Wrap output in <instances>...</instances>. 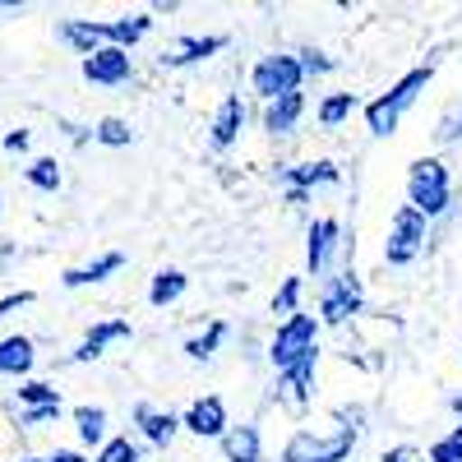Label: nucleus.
I'll list each match as a JSON object with an SVG mask.
<instances>
[{"instance_id":"obj_3","label":"nucleus","mask_w":462,"mask_h":462,"mask_svg":"<svg viewBox=\"0 0 462 462\" xmlns=\"http://www.w3.org/2000/svg\"><path fill=\"white\" fill-rule=\"evenodd\" d=\"M407 204L426 222L448 213V204H453V176H448V167L439 158H416L407 167Z\"/></svg>"},{"instance_id":"obj_20","label":"nucleus","mask_w":462,"mask_h":462,"mask_svg":"<svg viewBox=\"0 0 462 462\" xmlns=\"http://www.w3.org/2000/svg\"><path fill=\"white\" fill-rule=\"evenodd\" d=\"M217 444H222V457H226V462H263L259 426H231Z\"/></svg>"},{"instance_id":"obj_13","label":"nucleus","mask_w":462,"mask_h":462,"mask_svg":"<svg viewBox=\"0 0 462 462\" xmlns=\"http://www.w3.org/2000/svg\"><path fill=\"white\" fill-rule=\"evenodd\" d=\"M134 426H139V435L152 444V448H167L185 426H180V416H171V411H158V407H152V402H134Z\"/></svg>"},{"instance_id":"obj_9","label":"nucleus","mask_w":462,"mask_h":462,"mask_svg":"<svg viewBox=\"0 0 462 462\" xmlns=\"http://www.w3.org/2000/svg\"><path fill=\"white\" fill-rule=\"evenodd\" d=\"M84 79L97 84V88H121L134 79V56L121 51V47H102L93 56H84Z\"/></svg>"},{"instance_id":"obj_6","label":"nucleus","mask_w":462,"mask_h":462,"mask_svg":"<svg viewBox=\"0 0 462 462\" xmlns=\"http://www.w3.org/2000/svg\"><path fill=\"white\" fill-rule=\"evenodd\" d=\"M300 84H305V69H300L296 51H268L250 69V88H254V97H263V106L287 93H300Z\"/></svg>"},{"instance_id":"obj_12","label":"nucleus","mask_w":462,"mask_h":462,"mask_svg":"<svg viewBox=\"0 0 462 462\" xmlns=\"http://www.w3.org/2000/svg\"><path fill=\"white\" fill-rule=\"evenodd\" d=\"M241 130H245V102H241V93H226L217 102V111H213V121H208V143L213 148H231L241 139Z\"/></svg>"},{"instance_id":"obj_15","label":"nucleus","mask_w":462,"mask_h":462,"mask_svg":"<svg viewBox=\"0 0 462 462\" xmlns=\"http://www.w3.org/2000/svg\"><path fill=\"white\" fill-rule=\"evenodd\" d=\"M315 374H319V356H305L300 365L278 374V398H287L291 407H310L315 402Z\"/></svg>"},{"instance_id":"obj_32","label":"nucleus","mask_w":462,"mask_h":462,"mask_svg":"<svg viewBox=\"0 0 462 462\" xmlns=\"http://www.w3.org/2000/svg\"><path fill=\"white\" fill-rule=\"evenodd\" d=\"M296 60H300V69H305V79H324V74H333V60H328L319 47H300Z\"/></svg>"},{"instance_id":"obj_8","label":"nucleus","mask_w":462,"mask_h":462,"mask_svg":"<svg viewBox=\"0 0 462 462\" xmlns=\"http://www.w3.org/2000/svg\"><path fill=\"white\" fill-rule=\"evenodd\" d=\"M217 51H226L222 32H185V37H171V42L158 51V65L162 69H185V65H199V60H208Z\"/></svg>"},{"instance_id":"obj_39","label":"nucleus","mask_w":462,"mask_h":462,"mask_svg":"<svg viewBox=\"0 0 462 462\" xmlns=\"http://www.w3.org/2000/svg\"><path fill=\"white\" fill-rule=\"evenodd\" d=\"M28 143H32V134H28V130H10V134H5V152H23Z\"/></svg>"},{"instance_id":"obj_17","label":"nucleus","mask_w":462,"mask_h":462,"mask_svg":"<svg viewBox=\"0 0 462 462\" xmlns=\"http://www.w3.org/2000/svg\"><path fill=\"white\" fill-rule=\"evenodd\" d=\"M60 42L74 47L79 56H93V51L111 47V42H106V23H97V19H65V23H60Z\"/></svg>"},{"instance_id":"obj_26","label":"nucleus","mask_w":462,"mask_h":462,"mask_svg":"<svg viewBox=\"0 0 462 462\" xmlns=\"http://www.w3.org/2000/svg\"><path fill=\"white\" fill-rule=\"evenodd\" d=\"M222 342H226V319H213L204 333H195V337L185 342V356H189V361H213Z\"/></svg>"},{"instance_id":"obj_22","label":"nucleus","mask_w":462,"mask_h":462,"mask_svg":"<svg viewBox=\"0 0 462 462\" xmlns=\"http://www.w3.org/2000/svg\"><path fill=\"white\" fill-rule=\"evenodd\" d=\"M152 32V14H121V19H106V42L121 47V51H134L143 37Z\"/></svg>"},{"instance_id":"obj_36","label":"nucleus","mask_w":462,"mask_h":462,"mask_svg":"<svg viewBox=\"0 0 462 462\" xmlns=\"http://www.w3.org/2000/svg\"><path fill=\"white\" fill-rule=\"evenodd\" d=\"M37 296L32 291H10V296H0V319H10V315H19V310H28Z\"/></svg>"},{"instance_id":"obj_28","label":"nucleus","mask_w":462,"mask_h":462,"mask_svg":"<svg viewBox=\"0 0 462 462\" xmlns=\"http://www.w3.org/2000/svg\"><path fill=\"white\" fill-rule=\"evenodd\" d=\"M19 402H23V411L28 407H56L60 402V389H56V383H47V379H23L19 383Z\"/></svg>"},{"instance_id":"obj_23","label":"nucleus","mask_w":462,"mask_h":462,"mask_svg":"<svg viewBox=\"0 0 462 462\" xmlns=\"http://www.w3.org/2000/svg\"><path fill=\"white\" fill-rule=\"evenodd\" d=\"M356 111H361V97H356V93H328V97L315 106V121H319L324 130H337V125L352 121Z\"/></svg>"},{"instance_id":"obj_27","label":"nucleus","mask_w":462,"mask_h":462,"mask_svg":"<svg viewBox=\"0 0 462 462\" xmlns=\"http://www.w3.org/2000/svg\"><path fill=\"white\" fill-rule=\"evenodd\" d=\"M300 291H305V278H282V282H278V291H273V315H278V324L291 319V315H300Z\"/></svg>"},{"instance_id":"obj_35","label":"nucleus","mask_w":462,"mask_h":462,"mask_svg":"<svg viewBox=\"0 0 462 462\" xmlns=\"http://www.w3.org/2000/svg\"><path fill=\"white\" fill-rule=\"evenodd\" d=\"M435 139H439V143H457V139H462V106H457V111H448L444 121L435 125Z\"/></svg>"},{"instance_id":"obj_30","label":"nucleus","mask_w":462,"mask_h":462,"mask_svg":"<svg viewBox=\"0 0 462 462\" xmlns=\"http://www.w3.org/2000/svg\"><path fill=\"white\" fill-rule=\"evenodd\" d=\"M93 139H97V143H106V148H125V143L134 139V130L121 121V116H106V121H97V125H93Z\"/></svg>"},{"instance_id":"obj_14","label":"nucleus","mask_w":462,"mask_h":462,"mask_svg":"<svg viewBox=\"0 0 462 462\" xmlns=\"http://www.w3.org/2000/svg\"><path fill=\"white\" fill-rule=\"evenodd\" d=\"M130 333H134L130 319H102V324H93V328L84 333V342L69 352V361H79V365H84V361H97L111 342H130Z\"/></svg>"},{"instance_id":"obj_11","label":"nucleus","mask_w":462,"mask_h":462,"mask_svg":"<svg viewBox=\"0 0 462 462\" xmlns=\"http://www.w3.org/2000/svg\"><path fill=\"white\" fill-rule=\"evenodd\" d=\"M337 245H342V226H337V217H315L310 231H305V268H310L315 278H324Z\"/></svg>"},{"instance_id":"obj_43","label":"nucleus","mask_w":462,"mask_h":462,"mask_svg":"<svg viewBox=\"0 0 462 462\" xmlns=\"http://www.w3.org/2000/svg\"><path fill=\"white\" fill-rule=\"evenodd\" d=\"M0 208H5V204H0Z\"/></svg>"},{"instance_id":"obj_5","label":"nucleus","mask_w":462,"mask_h":462,"mask_svg":"<svg viewBox=\"0 0 462 462\" xmlns=\"http://www.w3.org/2000/svg\"><path fill=\"white\" fill-rule=\"evenodd\" d=\"M361 310H365V287L356 278V268L346 263V268H337V273H328L324 287H319V324L342 328L346 319H356Z\"/></svg>"},{"instance_id":"obj_18","label":"nucleus","mask_w":462,"mask_h":462,"mask_svg":"<svg viewBox=\"0 0 462 462\" xmlns=\"http://www.w3.org/2000/svg\"><path fill=\"white\" fill-rule=\"evenodd\" d=\"M125 268V254L121 250H106V254H97L93 263H84V268H65L60 273V282L74 291V287H93V282H106L111 273H121Z\"/></svg>"},{"instance_id":"obj_10","label":"nucleus","mask_w":462,"mask_h":462,"mask_svg":"<svg viewBox=\"0 0 462 462\" xmlns=\"http://www.w3.org/2000/svg\"><path fill=\"white\" fill-rule=\"evenodd\" d=\"M180 426H185L189 435H199V439H222V435L231 430V420H226V402H222L217 393H204V398H195V402L185 407Z\"/></svg>"},{"instance_id":"obj_31","label":"nucleus","mask_w":462,"mask_h":462,"mask_svg":"<svg viewBox=\"0 0 462 462\" xmlns=\"http://www.w3.org/2000/svg\"><path fill=\"white\" fill-rule=\"evenodd\" d=\"M93 462H139V444H134L130 435H116V439H106V444L97 448Z\"/></svg>"},{"instance_id":"obj_24","label":"nucleus","mask_w":462,"mask_h":462,"mask_svg":"<svg viewBox=\"0 0 462 462\" xmlns=\"http://www.w3.org/2000/svg\"><path fill=\"white\" fill-rule=\"evenodd\" d=\"M189 278L180 273V268H158L152 273V287H148V305H158V310H167V305H176L185 296Z\"/></svg>"},{"instance_id":"obj_42","label":"nucleus","mask_w":462,"mask_h":462,"mask_svg":"<svg viewBox=\"0 0 462 462\" xmlns=\"http://www.w3.org/2000/svg\"><path fill=\"white\" fill-rule=\"evenodd\" d=\"M23 10V0H0V14H19Z\"/></svg>"},{"instance_id":"obj_2","label":"nucleus","mask_w":462,"mask_h":462,"mask_svg":"<svg viewBox=\"0 0 462 462\" xmlns=\"http://www.w3.org/2000/svg\"><path fill=\"white\" fill-rule=\"evenodd\" d=\"M346 426H337L333 435H315V430H296L282 448V462H346L352 448L361 444V407L342 411Z\"/></svg>"},{"instance_id":"obj_16","label":"nucleus","mask_w":462,"mask_h":462,"mask_svg":"<svg viewBox=\"0 0 462 462\" xmlns=\"http://www.w3.org/2000/svg\"><path fill=\"white\" fill-rule=\"evenodd\" d=\"M278 176L287 180V189H319V185H337L342 180V171H337V162H328V158H315V162H291V167H278Z\"/></svg>"},{"instance_id":"obj_1","label":"nucleus","mask_w":462,"mask_h":462,"mask_svg":"<svg viewBox=\"0 0 462 462\" xmlns=\"http://www.w3.org/2000/svg\"><path fill=\"white\" fill-rule=\"evenodd\" d=\"M430 79H435V60L411 65L398 84H389V93H379L374 102H365V125H370V134H374V139H389V134L398 130V121L416 106V97L426 93Z\"/></svg>"},{"instance_id":"obj_34","label":"nucleus","mask_w":462,"mask_h":462,"mask_svg":"<svg viewBox=\"0 0 462 462\" xmlns=\"http://www.w3.org/2000/svg\"><path fill=\"white\" fill-rule=\"evenodd\" d=\"M60 411H65V402H56V407H28V411H19V426L37 430V426H47V420H60Z\"/></svg>"},{"instance_id":"obj_33","label":"nucleus","mask_w":462,"mask_h":462,"mask_svg":"<svg viewBox=\"0 0 462 462\" xmlns=\"http://www.w3.org/2000/svg\"><path fill=\"white\" fill-rule=\"evenodd\" d=\"M426 457H430V462H462V435L453 430V435H444V439H435Z\"/></svg>"},{"instance_id":"obj_19","label":"nucleus","mask_w":462,"mask_h":462,"mask_svg":"<svg viewBox=\"0 0 462 462\" xmlns=\"http://www.w3.org/2000/svg\"><path fill=\"white\" fill-rule=\"evenodd\" d=\"M300 121H305V93H287V97L263 106V130L268 134H291Z\"/></svg>"},{"instance_id":"obj_38","label":"nucleus","mask_w":462,"mask_h":462,"mask_svg":"<svg viewBox=\"0 0 462 462\" xmlns=\"http://www.w3.org/2000/svg\"><path fill=\"white\" fill-rule=\"evenodd\" d=\"M23 462H88L79 448H56V453H42V457H23Z\"/></svg>"},{"instance_id":"obj_41","label":"nucleus","mask_w":462,"mask_h":462,"mask_svg":"<svg viewBox=\"0 0 462 462\" xmlns=\"http://www.w3.org/2000/svg\"><path fill=\"white\" fill-rule=\"evenodd\" d=\"M448 411H453V420H457V426H453V430L462 435V398H453V402H448Z\"/></svg>"},{"instance_id":"obj_25","label":"nucleus","mask_w":462,"mask_h":462,"mask_svg":"<svg viewBox=\"0 0 462 462\" xmlns=\"http://www.w3.org/2000/svg\"><path fill=\"white\" fill-rule=\"evenodd\" d=\"M74 430H79V439H84L88 448H93V444L102 448V444L111 439V435H106V411H102V407H88V402L74 407Z\"/></svg>"},{"instance_id":"obj_7","label":"nucleus","mask_w":462,"mask_h":462,"mask_svg":"<svg viewBox=\"0 0 462 462\" xmlns=\"http://www.w3.org/2000/svg\"><path fill=\"white\" fill-rule=\"evenodd\" d=\"M426 236H430V222L420 217L411 204H402L389 222V241H383V263L389 268H407L420 250H426Z\"/></svg>"},{"instance_id":"obj_40","label":"nucleus","mask_w":462,"mask_h":462,"mask_svg":"<svg viewBox=\"0 0 462 462\" xmlns=\"http://www.w3.org/2000/svg\"><path fill=\"white\" fill-rule=\"evenodd\" d=\"M287 204L291 208H305V204H310V195H305V189H287Z\"/></svg>"},{"instance_id":"obj_21","label":"nucleus","mask_w":462,"mask_h":462,"mask_svg":"<svg viewBox=\"0 0 462 462\" xmlns=\"http://www.w3.org/2000/svg\"><path fill=\"white\" fill-rule=\"evenodd\" d=\"M37 365V352H32V337L14 333V337H0V374H14V379H28Z\"/></svg>"},{"instance_id":"obj_29","label":"nucleus","mask_w":462,"mask_h":462,"mask_svg":"<svg viewBox=\"0 0 462 462\" xmlns=\"http://www.w3.org/2000/svg\"><path fill=\"white\" fill-rule=\"evenodd\" d=\"M23 176H28L32 189H42V195H56V189H60V167H56V158H37L32 167H23Z\"/></svg>"},{"instance_id":"obj_4","label":"nucleus","mask_w":462,"mask_h":462,"mask_svg":"<svg viewBox=\"0 0 462 462\" xmlns=\"http://www.w3.org/2000/svg\"><path fill=\"white\" fill-rule=\"evenodd\" d=\"M319 315H291L278 324V333L268 337V361H273V370H291L300 365L305 356H319Z\"/></svg>"},{"instance_id":"obj_37","label":"nucleus","mask_w":462,"mask_h":462,"mask_svg":"<svg viewBox=\"0 0 462 462\" xmlns=\"http://www.w3.org/2000/svg\"><path fill=\"white\" fill-rule=\"evenodd\" d=\"M379 462H426V453H420L416 444H393V448H383Z\"/></svg>"}]
</instances>
